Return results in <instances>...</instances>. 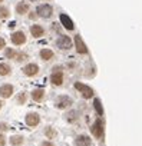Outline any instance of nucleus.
<instances>
[{"label":"nucleus","mask_w":142,"mask_h":146,"mask_svg":"<svg viewBox=\"0 0 142 146\" xmlns=\"http://www.w3.org/2000/svg\"><path fill=\"white\" fill-rule=\"evenodd\" d=\"M65 78H66V76H65V69H63L62 66L56 64V66L52 67L49 80H50V83H52L53 86H56V88L63 86V83H65Z\"/></svg>","instance_id":"f257e3e1"},{"label":"nucleus","mask_w":142,"mask_h":146,"mask_svg":"<svg viewBox=\"0 0 142 146\" xmlns=\"http://www.w3.org/2000/svg\"><path fill=\"white\" fill-rule=\"evenodd\" d=\"M75 100L72 96H69V95H59L55 98V102H53V106L55 109L57 110H67L73 106Z\"/></svg>","instance_id":"f03ea898"},{"label":"nucleus","mask_w":142,"mask_h":146,"mask_svg":"<svg viewBox=\"0 0 142 146\" xmlns=\"http://www.w3.org/2000/svg\"><path fill=\"white\" fill-rule=\"evenodd\" d=\"M89 129H91L92 137H95L98 140H103V137H105V123H103L102 117H96Z\"/></svg>","instance_id":"7ed1b4c3"},{"label":"nucleus","mask_w":142,"mask_h":146,"mask_svg":"<svg viewBox=\"0 0 142 146\" xmlns=\"http://www.w3.org/2000/svg\"><path fill=\"white\" fill-rule=\"evenodd\" d=\"M73 88L79 92V95H81V98H82L83 100H91V99H93V98H95V90H93L89 85H86V83L75 82Z\"/></svg>","instance_id":"20e7f679"},{"label":"nucleus","mask_w":142,"mask_h":146,"mask_svg":"<svg viewBox=\"0 0 142 146\" xmlns=\"http://www.w3.org/2000/svg\"><path fill=\"white\" fill-rule=\"evenodd\" d=\"M55 47H57L62 52H69L73 47V40L70 36L66 35H59V37L55 40Z\"/></svg>","instance_id":"39448f33"},{"label":"nucleus","mask_w":142,"mask_h":146,"mask_svg":"<svg viewBox=\"0 0 142 146\" xmlns=\"http://www.w3.org/2000/svg\"><path fill=\"white\" fill-rule=\"evenodd\" d=\"M22 73H23V76H26V78H36L40 73V66L36 62H27L26 64H23Z\"/></svg>","instance_id":"423d86ee"},{"label":"nucleus","mask_w":142,"mask_h":146,"mask_svg":"<svg viewBox=\"0 0 142 146\" xmlns=\"http://www.w3.org/2000/svg\"><path fill=\"white\" fill-rule=\"evenodd\" d=\"M72 40H73V47H75V50H76V53L79 56H88L89 54V49L85 44V42H83L81 35H75V37Z\"/></svg>","instance_id":"0eeeda50"},{"label":"nucleus","mask_w":142,"mask_h":146,"mask_svg":"<svg viewBox=\"0 0 142 146\" xmlns=\"http://www.w3.org/2000/svg\"><path fill=\"white\" fill-rule=\"evenodd\" d=\"M40 122H42V117L37 112H27L26 116H25V123H26L27 127L35 129L40 125Z\"/></svg>","instance_id":"6e6552de"},{"label":"nucleus","mask_w":142,"mask_h":146,"mask_svg":"<svg viewBox=\"0 0 142 146\" xmlns=\"http://www.w3.org/2000/svg\"><path fill=\"white\" fill-rule=\"evenodd\" d=\"M36 16L37 17H42V19H50L52 15H53V7L49 5V3H43V5H39L35 10Z\"/></svg>","instance_id":"1a4fd4ad"},{"label":"nucleus","mask_w":142,"mask_h":146,"mask_svg":"<svg viewBox=\"0 0 142 146\" xmlns=\"http://www.w3.org/2000/svg\"><path fill=\"white\" fill-rule=\"evenodd\" d=\"M10 42L13 46H23L27 42V36L23 30H16L10 35Z\"/></svg>","instance_id":"9d476101"},{"label":"nucleus","mask_w":142,"mask_h":146,"mask_svg":"<svg viewBox=\"0 0 142 146\" xmlns=\"http://www.w3.org/2000/svg\"><path fill=\"white\" fill-rule=\"evenodd\" d=\"M15 92H16V89H15V85H12V83L0 85V99H2V100L10 99L15 95Z\"/></svg>","instance_id":"9b49d317"},{"label":"nucleus","mask_w":142,"mask_h":146,"mask_svg":"<svg viewBox=\"0 0 142 146\" xmlns=\"http://www.w3.org/2000/svg\"><path fill=\"white\" fill-rule=\"evenodd\" d=\"M63 117H65V120H66L69 125H73V123H78V122H79L81 113H79V110H76V109H67L66 113L63 115Z\"/></svg>","instance_id":"f8f14e48"},{"label":"nucleus","mask_w":142,"mask_h":146,"mask_svg":"<svg viewBox=\"0 0 142 146\" xmlns=\"http://www.w3.org/2000/svg\"><path fill=\"white\" fill-rule=\"evenodd\" d=\"M73 146H92V137H91V135L81 133V135L75 136Z\"/></svg>","instance_id":"ddd939ff"},{"label":"nucleus","mask_w":142,"mask_h":146,"mask_svg":"<svg viewBox=\"0 0 142 146\" xmlns=\"http://www.w3.org/2000/svg\"><path fill=\"white\" fill-rule=\"evenodd\" d=\"M30 99L33 100V102H37V103H40V102H43L45 99H46V90L43 89V88H36V89H33L32 92H30Z\"/></svg>","instance_id":"4468645a"},{"label":"nucleus","mask_w":142,"mask_h":146,"mask_svg":"<svg viewBox=\"0 0 142 146\" xmlns=\"http://www.w3.org/2000/svg\"><path fill=\"white\" fill-rule=\"evenodd\" d=\"M7 145H10V146H23L25 145V136L19 135V133L10 135L7 137Z\"/></svg>","instance_id":"2eb2a0df"},{"label":"nucleus","mask_w":142,"mask_h":146,"mask_svg":"<svg viewBox=\"0 0 142 146\" xmlns=\"http://www.w3.org/2000/svg\"><path fill=\"white\" fill-rule=\"evenodd\" d=\"M39 57H40L42 62H50V60L55 59V52L52 49H49V47H43L39 52Z\"/></svg>","instance_id":"dca6fc26"},{"label":"nucleus","mask_w":142,"mask_h":146,"mask_svg":"<svg viewBox=\"0 0 142 146\" xmlns=\"http://www.w3.org/2000/svg\"><path fill=\"white\" fill-rule=\"evenodd\" d=\"M29 32H30L32 37H35V39H40L45 36V27L42 25H32Z\"/></svg>","instance_id":"f3484780"},{"label":"nucleus","mask_w":142,"mask_h":146,"mask_svg":"<svg viewBox=\"0 0 142 146\" xmlns=\"http://www.w3.org/2000/svg\"><path fill=\"white\" fill-rule=\"evenodd\" d=\"M13 73V67L10 63L7 62H2L0 63V78H7V76H12Z\"/></svg>","instance_id":"a211bd4d"},{"label":"nucleus","mask_w":142,"mask_h":146,"mask_svg":"<svg viewBox=\"0 0 142 146\" xmlns=\"http://www.w3.org/2000/svg\"><path fill=\"white\" fill-rule=\"evenodd\" d=\"M15 10H16V13H17L19 16L27 15V13L30 12V5H29V2H19V3L16 5Z\"/></svg>","instance_id":"6ab92c4d"},{"label":"nucleus","mask_w":142,"mask_h":146,"mask_svg":"<svg viewBox=\"0 0 142 146\" xmlns=\"http://www.w3.org/2000/svg\"><path fill=\"white\" fill-rule=\"evenodd\" d=\"M43 135H45V137H46L47 140H52V139L57 137L59 132H57L56 127H53V126H45V129H43Z\"/></svg>","instance_id":"aec40b11"},{"label":"nucleus","mask_w":142,"mask_h":146,"mask_svg":"<svg viewBox=\"0 0 142 146\" xmlns=\"http://www.w3.org/2000/svg\"><path fill=\"white\" fill-rule=\"evenodd\" d=\"M2 52H3L5 59H10V60H15L16 56H17V53H19V50H16L15 47H7V46H6Z\"/></svg>","instance_id":"412c9836"},{"label":"nucleus","mask_w":142,"mask_h":146,"mask_svg":"<svg viewBox=\"0 0 142 146\" xmlns=\"http://www.w3.org/2000/svg\"><path fill=\"white\" fill-rule=\"evenodd\" d=\"M60 23H62V26L66 29V30H73L75 29V25H73V22L70 20L66 15H60Z\"/></svg>","instance_id":"4be33fe9"},{"label":"nucleus","mask_w":142,"mask_h":146,"mask_svg":"<svg viewBox=\"0 0 142 146\" xmlns=\"http://www.w3.org/2000/svg\"><path fill=\"white\" fill-rule=\"evenodd\" d=\"M27 99H29V93L23 90V92L17 93V96H16V105H26Z\"/></svg>","instance_id":"5701e85b"},{"label":"nucleus","mask_w":142,"mask_h":146,"mask_svg":"<svg viewBox=\"0 0 142 146\" xmlns=\"http://www.w3.org/2000/svg\"><path fill=\"white\" fill-rule=\"evenodd\" d=\"M93 109L96 110V113H98L99 116H103V108H102L101 99H98V98L93 99Z\"/></svg>","instance_id":"b1692460"},{"label":"nucleus","mask_w":142,"mask_h":146,"mask_svg":"<svg viewBox=\"0 0 142 146\" xmlns=\"http://www.w3.org/2000/svg\"><path fill=\"white\" fill-rule=\"evenodd\" d=\"M27 60H29V54L26 52H19L17 56H16V59H15L16 63H26Z\"/></svg>","instance_id":"393cba45"},{"label":"nucleus","mask_w":142,"mask_h":146,"mask_svg":"<svg viewBox=\"0 0 142 146\" xmlns=\"http://www.w3.org/2000/svg\"><path fill=\"white\" fill-rule=\"evenodd\" d=\"M10 17V10L6 6H0V20H6Z\"/></svg>","instance_id":"a878e982"},{"label":"nucleus","mask_w":142,"mask_h":146,"mask_svg":"<svg viewBox=\"0 0 142 146\" xmlns=\"http://www.w3.org/2000/svg\"><path fill=\"white\" fill-rule=\"evenodd\" d=\"M7 130H10V125L7 122H0V133H5Z\"/></svg>","instance_id":"bb28decb"},{"label":"nucleus","mask_w":142,"mask_h":146,"mask_svg":"<svg viewBox=\"0 0 142 146\" xmlns=\"http://www.w3.org/2000/svg\"><path fill=\"white\" fill-rule=\"evenodd\" d=\"M0 146H7V136L5 133H0Z\"/></svg>","instance_id":"cd10ccee"},{"label":"nucleus","mask_w":142,"mask_h":146,"mask_svg":"<svg viewBox=\"0 0 142 146\" xmlns=\"http://www.w3.org/2000/svg\"><path fill=\"white\" fill-rule=\"evenodd\" d=\"M52 30H53V32H57V33H60V30H62V29H60L59 23H56V22H55V23H52Z\"/></svg>","instance_id":"c85d7f7f"},{"label":"nucleus","mask_w":142,"mask_h":146,"mask_svg":"<svg viewBox=\"0 0 142 146\" xmlns=\"http://www.w3.org/2000/svg\"><path fill=\"white\" fill-rule=\"evenodd\" d=\"M5 47H6V40H5V37L0 36V52H2Z\"/></svg>","instance_id":"c756f323"},{"label":"nucleus","mask_w":142,"mask_h":146,"mask_svg":"<svg viewBox=\"0 0 142 146\" xmlns=\"http://www.w3.org/2000/svg\"><path fill=\"white\" fill-rule=\"evenodd\" d=\"M40 146H56L52 140H43L42 143H40Z\"/></svg>","instance_id":"7c9ffc66"},{"label":"nucleus","mask_w":142,"mask_h":146,"mask_svg":"<svg viewBox=\"0 0 142 146\" xmlns=\"http://www.w3.org/2000/svg\"><path fill=\"white\" fill-rule=\"evenodd\" d=\"M29 19H30V20H36V19H37L36 13H35V12H29Z\"/></svg>","instance_id":"2f4dec72"},{"label":"nucleus","mask_w":142,"mask_h":146,"mask_svg":"<svg viewBox=\"0 0 142 146\" xmlns=\"http://www.w3.org/2000/svg\"><path fill=\"white\" fill-rule=\"evenodd\" d=\"M3 106H5V102L0 99V112H2V109H3Z\"/></svg>","instance_id":"473e14b6"},{"label":"nucleus","mask_w":142,"mask_h":146,"mask_svg":"<svg viewBox=\"0 0 142 146\" xmlns=\"http://www.w3.org/2000/svg\"><path fill=\"white\" fill-rule=\"evenodd\" d=\"M29 2H37V0H29Z\"/></svg>","instance_id":"72a5a7b5"},{"label":"nucleus","mask_w":142,"mask_h":146,"mask_svg":"<svg viewBox=\"0 0 142 146\" xmlns=\"http://www.w3.org/2000/svg\"><path fill=\"white\" fill-rule=\"evenodd\" d=\"M2 2H3V0H0V3H2Z\"/></svg>","instance_id":"f704fd0d"}]
</instances>
